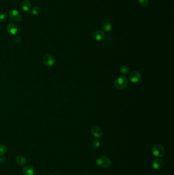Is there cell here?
I'll return each mask as SVG.
<instances>
[{
  "mask_svg": "<svg viewBox=\"0 0 174 175\" xmlns=\"http://www.w3.org/2000/svg\"><path fill=\"white\" fill-rule=\"evenodd\" d=\"M128 85V80L125 76H121L117 78L114 82V86L117 89H124Z\"/></svg>",
  "mask_w": 174,
  "mask_h": 175,
  "instance_id": "cell-1",
  "label": "cell"
},
{
  "mask_svg": "<svg viewBox=\"0 0 174 175\" xmlns=\"http://www.w3.org/2000/svg\"><path fill=\"white\" fill-rule=\"evenodd\" d=\"M31 7H32V4L29 0H24L22 3V10L25 12L30 13Z\"/></svg>",
  "mask_w": 174,
  "mask_h": 175,
  "instance_id": "cell-13",
  "label": "cell"
},
{
  "mask_svg": "<svg viewBox=\"0 0 174 175\" xmlns=\"http://www.w3.org/2000/svg\"><path fill=\"white\" fill-rule=\"evenodd\" d=\"M129 71V68L127 66H123L120 68V72L123 75H126Z\"/></svg>",
  "mask_w": 174,
  "mask_h": 175,
  "instance_id": "cell-16",
  "label": "cell"
},
{
  "mask_svg": "<svg viewBox=\"0 0 174 175\" xmlns=\"http://www.w3.org/2000/svg\"><path fill=\"white\" fill-rule=\"evenodd\" d=\"M22 173L24 175H35V171L32 166L28 165L23 168Z\"/></svg>",
  "mask_w": 174,
  "mask_h": 175,
  "instance_id": "cell-12",
  "label": "cell"
},
{
  "mask_svg": "<svg viewBox=\"0 0 174 175\" xmlns=\"http://www.w3.org/2000/svg\"><path fill=\"white\" fill-rule=\"evenodd\" d=\"M100 146V143L98 140L95 139L92 142V146L94 149H97L99 148Z\"/></svg>",
  "mask_w": 174,
  "mask_h": 175,
  "instance_id": "cell-17",
  "label": "cell"
},
{
  "mask_svg": "<svg viewBox=\"0 0 174 175\" xmlns=\"http://www.w3.org/2000/svg\"><path fill=\"white\" fill-rule=\"evenodd\" d=\"M16 162L20 166H24L27 163V159L24 156L18 155L16 158Z\"/></svg>",
  "mask_w": 174,
  "mask_h": 175,
  "instance_id": "cell-14",
  "label": "cell"
},
{
  "mask_svg": "<svg viewBox=\"0 0 174 175\" xmlns=\"http://www.w3.org/2000/svg\"><path fill=\"white\" fill-rule=\"evenodd\" d=\"M101 26L102 29L106 32H109L112 30V23L109 19H105L102 22Z\"/></svg>",
  "mask_w": 174,
  "mask_h": 175,
  "instance_id": "cell-11",
  "label": "cell"
},
{
  "mask_svg": "<svg viewBox=\"0 0 174 175\" xmlns=\"http://www.w3.org/2000/svg\"><path fill=\"white\" fill-rule=\"evenodd\" d=\"M42 13V8L40 6H35L30 12V15H36Z\"/></svg>",
  "mask_w": 174,
  "mask_h": 175,
  "instance_id": "cell-15",
  "label": "cell"
},
{
  "mask_svg": "<svg viewBox=\"0 0 174 175\" xmlns=\"http://www.w3.org/2000/svg\"><path fill=\"white\" fill-rule=\"evenodd\" d=\"M7 152V148L5 145H0V156H2Z\"/></svg>",
  "mask_w": 174,
  "mask_h": 175,
  "instance_id": "cell-18",
  "label": "cell"
},
{
  "mask_svg": "<svg viewBox=\"0 0 174 175\" xmlns=\"http://www.w3.org/2000/svg\"><path fill=\"white\" fill-rule=\"evenodd\" d=\"M105 37V33L103 31L98 30L92 34V38L97 41L103 40Z\"/></svg>",
  "mask_w": 174,
  "mask_h": 175,
  "instance_id": "cell-9",
  "label": "cell"
},
{
  "mask_svg": "<svg viewBox=\"0 0 174 175\" xmlns=\"http://www.w3.org/2000/svg\"><path fill=\"white\" fill-rule=\"evenodd\" d=\"M91 133L92 136L96 138L102 137L103 132L102 129L99 126L94 125L91 129Z\"/></svg>",
  "mask_w": 174,
  "mask_h": 175,
  "instance_id": "cell-8",
  "label": "cell"
},
{
  "mask_svg": "<svg viewBox=\"0 0 174 175\" xmlns=\"http://www.w3.org/2000/svg\"><path fill=\"white\" fill-rule=\"evenodd\" d=\"M55 175V174H50V175Z\"/></svg>",
  "mask_w": 174,
  "mask_h": 175,
  "instance_id": "cell-23",
  "label": "cell"
},
{
  "mask_svg": "<svg viewBox=\"0 0 174 175\" xmlns=\"http://www.w3.org/2000/svg\"><path fill=\"white\" fill-rule=\"evenodd\" d=\"M153 155L157 157H162L165 154V149L164 147L159 144H156L153 146L152 148Z\"/></svg>",
  "mask_w": 174,
  "mask_h": 175,
  "instance_id": "cell-3",
  "label": "cell"
},
{
  "mask_svg": "<svg viewBox=\"0 0 174 175\" xmlns=\"http://www.w3.org/2000/svg\"><path fill=\"white\" fill-rule=\"evenodd\" d=\"M96 163L100 167L107 168L110 167L111 165V161L109 158L105 156H100L96 160Z\"/></svg>",
  "mask_w": 174,
  "mask_h": 175,
  "instance_id": "cell-2",
  "label": "cell"
},
{
  "mask_svg": "<svg viewBox=\"0 0 174 175\" xmlns=\"http://www.w3.org/2000/svg\"><path fill=\"white\" fill-rule=\"evenodd\" d=\"M9 16L11 19L15 22H19L22 20V15L21 13L16 9H12L10 10L9 11Z\"/></svg>",
  "mask_w": 174,
  "mask_h": 175,
  "instance_id": "cell-5",
  "label": "cell"
},
{
  "mask_svg": "<svg viewBox=\"0 0 174 175\" xmlns=\"http://www.w3.org/2000/svg\"><path fill=\"white\" fill-rule=\"evenodd\" d=\"M21 38L20 37V36H18V35L15 36V38H14V40L16 42H20V41L21 40Z\"/></svg>",
  "mask_w": 174,
  "mask_h": 175,
  "instance_id": "cell-21",
  "label": "cell"
},
{
  "mask_svg": "<svg viewBox=\"0 0 174 175\" xmlns=\"http://www.w3.org/2000/svg\"><path fill=\"white\" fill-rule=\"evenodd\" d=\"M164 164L163 161L161 159H155L152 162V166L153 168L156 170L161 169Z\"/></svg>",
  "mask_w": 174,
  "mask_h": 175,
  "instance_id": "cell-10",
  "label": "cell"
},
{
  "mask_svg": "<svg viewBox=\"0 0 174 175\" xmlns=\"http://www.w3.org/2000/svg\"><path fill=\"white\" fill-rule=\"evenodd\" d=\"M142 75L137 71H133L129 74V78L130 80L133 83H138L142 79Z\"/></svg>",
  "mask_w": 174,
  "mask_h": 175,
  "instance_id": "cell-7",
  "label": "cell"
},
{
  "mask_svg": "<svg viewBox=\"0 0 174 175\" xmlns=\"http://www.w3.org/2000/svg\"><path fill=\"white\" fill-rule=\"evenodd\" d=\"M42 62L45 65L48 67H52L55 64V60L52 55L50 54H45L42 58Z\"/></svg>",
  "mask_w": 174,
  "mask_h": 175,
  "instance_id": "cell-6",
  "label": "cell"
},
{
  "mask_svg": "<svg viewBox=\"0 0 174 175\" xmlns=\"http://www.w3.org/2000/svg\"><path fill=\"white\" fill-rule=\"evenodd\" d=\"M8 32L12 35H17L20 33V28L18 25L14 23H10L7 26Z\"/></svg>",
  "mask_w": 174,
  "mask_h": 175,
  "instance_id": "cell-4",
  "label": "cell"
},
{
  "mask_svg": "<svg viewBox=\"0 0 174 175\" xmlns=\"http://www.w3.org/2000/svg\"><path fill=\"white\" fill-rule=\"evenodd\" d=\"M137 2L139 5L142 7H146L149 4V0H137Z\"/></svg>",
  "mask_w": 174,
  "mask_h": 175,
  "instance_id": "cell-19",
  "label": "cell"
},
{
  "mask_svg": "<svg viewBox=\"0 0 174 175\" xmlns=\"http://www.w3.org/2000/svg\"><path fill=\"white\" fill-rule=\"evenodd\" d=\"M8 14L6 13H3L0 14V22H4L7 20Z\"/></svg>",
  "mask_w": 174,
  "mask_h": 175,
  "instance_id": "cell-20",
  "label": "cell"
},
{
  "mask_svg": "<svg viewBox=\"0 0 174 175\" xmlns=\"http://www.w3.org/2000/svg\"><path fill=\"white\" fill-rule=\"evenodd\" d=\"M5 161H6V158L4 157H2L0 158V163H4L5 162Z\"/></svg>",
  "mask_w": 174,
  "mask_h": 175,
  "instance_id": "cell-22",
  "label": "cell"
}]
</instances>
